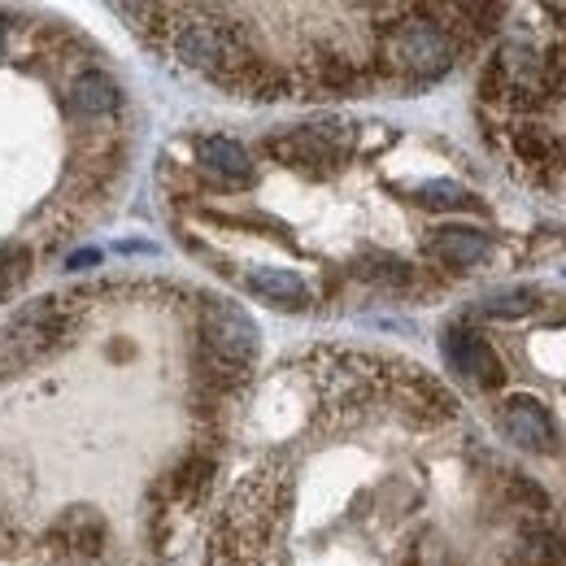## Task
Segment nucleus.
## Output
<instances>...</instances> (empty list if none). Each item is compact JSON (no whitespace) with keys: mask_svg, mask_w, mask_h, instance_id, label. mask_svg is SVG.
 <instances>
[{"mask_svg":"<svg viewBox=\"0 0 566 566\" xmlns=\"http://www.w3.org/2000/svg\"><path fill=\"white\" fill-rule=\"evenodd\" d=\"M384 57H388L392 71L427 83V78H440V74L453 66V57H458V35H453V27L415 13V18L388 27V35H384Z\"/></svg>","mask_w":566,"mask_h":566,"instance_id":"obj_1","label":"nucleus"},{"mask_svg":"<svg viewBox=\"0 0 566 566\" xmlns=\"http://www.w3.org/2000/svg\"><path fill=\"white\" fill-rule=\"evenodd\" d=\"M201 336H206V354L210 361L244 375L258 357V323L235 305V301H222L210 296L201 305Z\"/></svg>","mask_w":566,"mask_h":566,"instance_id":"obj_2","label":"nucleus"},{"mask_svg":"<svg viewBox=\"0 0 566 566\" xmlns=\"http://www.w3.org/2000/svg\"><path fill=\"white\" fill-rule=\"evenodd\" d=\"M271 157L292 166V170H305V175H327L345 148H349V127L345 123H314V127H292L275 140L266 144Z\"/></svg>","mask_w":566,"mask_h":566,"instance_id":"obj_3","label":"nucleus"},{"mask_svg":"<svg viewBox=\"0 0 566 566\" xmlns=\"http://www.w3.org/2000/svg\"><path fill=\"white\" fill-rule=\"evenodd\" d=\"M440 354H444V361H449L458 375L475 379L480 388H501V384H505V366H501L496 349L480 332H471V327H449V332L440 336Z\"/></svg>","mask_w":566,"mask_h":566,"instance_id":"obj_4","label":"nucleus"},{"mask_svg":"<svg viewBox=\"0 0 566 566\" xmlns=\"http://www.w3.org/2000/svg\"><path fill=\"white\" fill-rule=\"evenodd\" d=\"M496 427L510 444L518 449H532V453H554L558 449V431L549 410L536 401V397H510L501 410H496Z\"/></svg>","mask_w":566,"mask_h":566,"instance_id":"obj_5","label":"nucleus"},{"mask_svg":"<svg viewBox=\"0 0 566 566\" xmlns=\"http://www.w3.org/2000/svg\"><path fill=\"white\" fill-rule=\"evenodd\" d=\"M427 249H431L436 262L467 271V266H480L489 258V235L475 231V227H444V231H436L427 240Z\"/></svg>","mask_w":566,"mask_h":566,"instance_id":"obj_6","label":"nucleus"},{"mask_svg":"<svg viewBox=\"0 0 566 566\" xmlns=\"http://www.w3.org/2000/svg\"><path fill=\"white\" fill-rule=\"evenodd\" d=\"M197 157L201 166L210 170L213 179L222 184H249L253 179V157L240 140H227V136H210V140L197 144Z\"/></svg>","mask_w":566,"mask_h":566,"instance_id":"obj_7","label":"nucleus"},{"mask_svg":"<svg viewBox=\"0 0 566 566\" xmlns=\"http://www.w3.org/2000/svg\"><path fill=\"white\" fill-rule=\"evenodd\" d=\"M244 283H249L253 296H262V301H271V305H280V310H301V305L310 301L305 280L292 275V271H283V266H258V271L244 275Z\"/></svg>","mask_w":566,"mask_h":566,"instance_id":"obj_8","label":"nucleus"},{"mask_svg":"<svg viewBox=\"0 0 566 566\" xmlns=\"http://www.w3.org/2000/svg\"><path fill=\"white\" fill-rule=\"evenodd\" d=\"M118 101H123L118 83L101 71L78 74L71 83V109L78 118H109V114L118 109Z\"/></svg>","mask_w":566,"mask_h":566,"instance_id":"obj_9","label":"nucleus"},{"mask_svg":"<svg viewBox=\"0 0 566 566\" xmlns=\"http://www.w3.org/2000/svg\"><path fill=\"white\" fill-rule=\"evenodd\" d=\"M518 554H523V558H527L532 566H563V558H566L563 536H558V532H549V527H541V532H527Z\"/></svg>","mask_w":566,"mask_h":566,"instance_id":"obj_10","label":"nucleus"},{"mask_svg":"<svg viewBox=\"0 0 566 566\" xmlns=\"http://www.w3.org/2000/svg\"><path fill=\"white\" fill-rule=\"evenodd\" d=\"M31 275V253L22 244H0V301L13 296Z\"/></svg>","mask_w":566,"mask_h":566,"instance_id":"obj_11","label":"nucleus"},{"mask_svg":"<svg viewBox=\"0 0 566 566\" xmlns=\"http://www.w3.org/2000/svg\"><path fill=\"white\" fill-rule=\"evenodd\" d=\"M541 301H536V292L532 287H518V292H496L489 296L484 305H480V314L484 318H523V314H532Z\"/></svg>","mask_w":566,"mask_h":566,"instance_id":"obj_12","label":"nucleus"},{"mask_svg":"<svg viewBox=\"0 0 566 566\" xmlns=\"http://www.w3.org/2000/svg\"><path fill=\"white\" fill-rule=\"evenodd\" d=\"M419 206H427V210H467V206H471V192H467L462 184L440 179V184L419 188Z\"/></svg>","mask_w":566,"mask_h":566,"instance_id":"obj_13","label":"nucleus"},{"mask_svg":"<svg viewBox=\"0 0 566 566\" xmlns=\"http://www.w3.org/2000/svg\"><path fill=\"white\" fill-rule=\"evenodd\" d=\"M510 493L518 496V501H527V505H532L536 514H545V510H549V496L541 493V489H536L532 480H514V484H510Z\"/></svg>","mask_w":566,"mask_h":566,"instance_id":"obj_14","label":"nucleus"},{"mask_svg":"<svg viewBox=\"0 0 566 566\" xmlns=\"http://www.w3.org/2000/svg\"><path fill=\"white\" fill-rule=\"evenodd\" d=\"M101 262V253L96 249H87V253H74L71 258V271H83V266H96Z\"/></svg>","mask_w":566,"mask_h":566,"instance_id":"obj_15","label":"nucleus"},{"mask_svg":"<svg viewBox=\"0 0 566 566\" xmlns=\"http://www.w3.org/2000/svg\"><path fill=\"white\" fill-rule=\"evenodd\" d=\"M0 53H4V22H0Z\"/></svg>","mask_w":566,"mask_h":566,"instance_id":"obj_16","label":"nucleus"}]
</instances>
